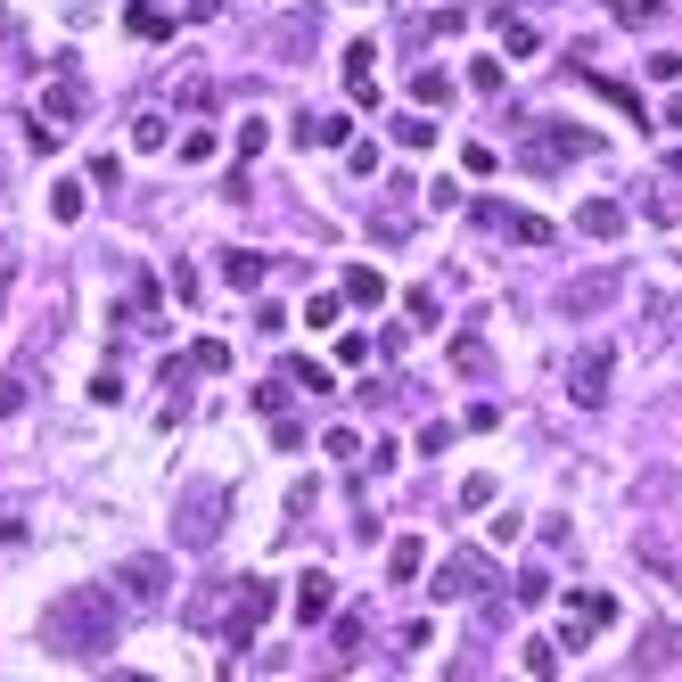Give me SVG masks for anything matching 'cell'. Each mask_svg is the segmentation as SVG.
<instances>
[{
    "label": "cell",
    "instance_id": "1",
    "mask_svg": "<svg viewBox=\"0 0 682 682\" xmlns=\"http://www.w3.org/2000/svg\"><path fill=\"white\" fill-rule=\"evenodd\" d=\"M41 650L50 658H99V650H116V601L99 584H82V592H58L50 609H41Z\"/></svg>",
    "mask_w": 682,
    "mask_h": 682
},
{
    "label": "cell",
    "instance_id": "2",
    "mask_svg": "<svg viewBox=\"0 0 682 682\" xmlns=\"http://www.w3.org/2000/svg\"><path fill=\"white\" fill-rule=\"evenodd\" d=\"M222 519H231V493H222V485H190V493H181V510H173V543L181 551H214Z\"/></svg>",
    "mask_w": 682,
    "mask_h": 682
},
{
    "label": "cell",
    "instance_id": "3",
    "mask_svg": "<svg viewBox=\"0 0 682 682\" xmlns=\"http://www.w3.org/2000/svg\"><path fill=\"white\" fill-rule=\"evenodd\" d=\"M272 609H280V592L263 584V575H239V584H231V616H222V642L255 650V633L272 625Z\"/></svg>",
    "mask_w": 682,
    "mask_h": 682
},
{
    "label": "cell",
    "instance_id": "4",
    "mask_svg": "<svg viewBox=\"0 0 682 682\" xmlns=\"http://www.w3.org/2000/svg\"><path fill=\"white\" fill-rule=\"evenodd\" d=\"M609 387H616V345H609V338L575 345V354H568V403L601 411V403H609Z\"/></svg>",
    "mask_w": 682,
    "mask_h": 682
},
{
    "label": "cell",
    "instance_id": "5",
    "mask_svg": "<svg viewBox=\"0 0 682 682\" xmlns=\"http://www.w3.org/2000/svg\"><path fill=\"white\" fill-rule=\"evenodd\" d=\"M616 297H625V263H592V272H575L560 288V321H592V313H609Z\"/></svg>",
    "mask_w": 682,
    "mask_h": 682
},
{
    "label": "cell",
    "instance_id": "6",
    "mask_svg": "<svg viewBox=\"0 0 682 682\" xmlns=\"http://www.w3.org/2000/svg\"><path fill=\"white\" fill-rule=\"evenodd\" d=\"M82 116H91V91H82V74L58 58V74L41 82V123H82Z\"/></svg>",
    "mask_w": 682,
    "mask_h": 682
},
{
    "label": "cell",
    "instance_id": "7",
    "mask_svg": "<svg viewBox=\"0 0 682 682\" xmlns=\"http://www.w3.org/2000/svg\"><path fill=\"white\" fill-rule=\"evenodd\" d=\"M601 625H616V601H609V592H575V609H568V625H560V658H575Z\"/></svg>",
    "mask_w": 682,
    "mask_h": 682
},
{
    "label": "cell",
    "instance_id": "8",
    "mask_svg": "<svg viewBox=\"0 0 682 682\" xmlns=\"http://www.w3.org/2000/svg\"><path fill=\"white\" fill-rule=\"evenodd\" d=\"M485 568H493L485 551H452V560L437 568V584H428V601H469V592L485 584Z\"/></svg>",
    "mask_w": 682,
    "mask_h": 682
},
{
    "label": "cell",
    "instance_id": "9",
    "mask_svg": "<svg viewBox=\"0 0 682 682\" xmlns=\"http://www.w3.org/2000/svg\"><path fill=\"white\" fill-rule=\"evenodd\" d=\"M478 222H485V231H510L519 247H551V239H560L543 214H519V205H493V198H478Z\"/></svg>",
    "mask_w": 682,
    "mask_h": 682
},
{
    "label": "cell",
    "instance_id": "10",
    "mask_svg": "<svg viewBox=\"0 0 682 682\" xmlns=\"http://www.w3.org/2000/svg\"><path fill=\"white\" fill-rule=\"evenodd\" d=\"M116 584L140 592V601H164V592H173V568H164V551H132V560L116 568Z\"/></svg>",
    "mask_w": 682,
    "mask_h": 682
},
{
    "label": "cell",
    "instance_id": "11",
    "mask_svg": "<svg viewBox=\"0 0 682 682\" xmlns=\"http://www.w3.org/2000/svg\"><path fill=\"white\" fill-rule=\"evenodd\" d=\"M575 231L584 239H625V198H584L575 205Z\"/></svg>",
    "mask_w": 682,
    "mask_h": 682
},
{
    "label": "cell",
    "instance_id": "12",
    "mask_svg": "<svg viewBox=\"0 0 682 682\" xmlns=\"http://www.w3.org/2000/svg\"><path fill=\"white\" fill-rule=\"evenodd\" d=\"M329 609H338V584H329L321 568H304V575H297V625H321Z\"/></svg>",
    "mask_w": 682,
    "mask_h": 682
},
{
    "label": "cell",
    "instance_id": "13",
    "mask_svg": "<svg viewBox=\"0 0 682 682\" xmlns=\"http://www.w3.org/2000/svg\"><path fill=\"white\" fill-rule=\"evenodd\" d=\"M592 149H601L592 132H568V123H560V140H534V149H526V164H534V173H551L560 157H592Z\"/></svg>",
    "mask_w": 682,
    "mask_h": 682
},
{
    "label": "cell",
    "instance_id": "14",
    "mask_svg": "<svg viewBox=\"0 0 682 682\" xmlns=\"http://www.w3.org/2000/svg\"><path fill=\"white\" fill-rule=\"evenodd\" d=\"M263 272H272V255H255V247H231V255H222V280H231L239 297H255Z\"/></svg>",
    "mask_w": 682,
    "mask_h": 682
},
{
    "label": "cell",
    "instance_id": "15",
    "mask_svg": "<svg viewBox=\"0 0 682 682\" xmlns=\"http://www.w3.org/2000/svg\"><path fill=\"white\" fill-rule=\"evenodd\" d=\"M345 91H354V108H379V82H370V41L345 50Z\"/></svg>",
    "mask_w": 682,
    "mask_h": 682
},
{
    "label": "cell",
    "instance_id": "16",
    "mask_svg": "<svg viewBox=\"0 0 682 682\" xmlns=\"http://www.w3.org/2000/svg\"><path fill=\"white\" fill-rule=\"evenodd\" d=\"M123 26H132L140 41H173V17H164L157 0H132V9H123Z\"/></svg>",
    "mask_w": 682,
    "mask_h": 682
},
{
    "label": "cell",
    "instance_id": "17",
    "mask_svg": "<svg viewBox=\"0 0 682 682\" xmlns=\"http://www.w3.org/2000/svg\"><path fill=\"white\" fill-rule=\"evenodd\" d=\"M420 568H428V543H420V534H403V543L387 551V575H395V584H411Z\"/></svg>",
    "mask_w": 682,
    "mask_h": 682
},
{
    "label": "cell",
    "instance_id": "18",
    "mask_svg": "<svg viewBox=\"0 0 682 682\" xmlns=\"http://www.w3.org/2000/svg\"><path fill=\"white\" fill-rule=\"evenodd\" d=\"M345 297H354V304H387V272L354 263V272H345Z\"/></svg>",
    "mask_w": 682,
    "mask_h": 682
},
{
    "label": "cell",
    "instance_id": "19",
    "mask_svg": "<svg viewBox=\"0 0 682 682\" xmlns=\"http://www.w3.org/2000/svg\"><path fill=\"white\" fill-rule=\"evenodd\" d=\"M411 99H420V108H444V99H452V74L420 67V74H411Z\"/></svg>",
    "mask_w": 682,
    "mask_h": 682
},
{
    "label": "cell",
    "instance_id": "20",
    "mask_svg": "<svg viewBox=\"0 0 682 682\" xmlns=\"http://www.w3.org/2000/svg\"><path fill=\"white\" fill-rule=\"evenodd\" d=\"M502 50L510 58H534V50H543V33H534L526 17H502Z\"/></svg>",
    "mask_w": 682,
    "mask_h": 682
},
{
    "label": "cell",
    "instance_id": "21",
    "mask_svg": "<svg viewBox=\"0 0 682 682\" xmlns=\"http://www.w3.org/2000/svg\"><path fill=\"white\" fill-rule=\"evenodd\" d=\"M609 17H616V26H658L666 0H609Z\"/></svg>",
    "mask_w": 682,
    "mask_h": 682
},
{
    "label": "cell",
    "instance_id": "22",
    "mask_svg": "<svg viewBox=\"0 0 682 682\" xmlns=\"http://www.w3.org/2000/svg\"><path fill=\"white\" fill-rule=\"evenodd\" d=\"M50 222H82V181H50Z\"/></svg>",
    "mask_w": 682,
    "mask_h": 682
},
{
    "label": "cell",
    "instance_id": "23",
    "mask_svg": "<svg viewBox=\"0 0 682 682\" xmlns=\"http://www.w3.org/2000/svg\"><path fill=\"white\" fill-rule=\"evenodd\" d=\"M17 411H26V362L0 370V420H17Z\"/></svg>",
    "mask_w": 682,
    "mask_h": 682
},
{
    "label": "cell",
    "instance_id": "24",
    "mask_svg": "<svg viewBox=\"0 0 682 682\" xmlns=\"http://www.w3.org/2000/svg\"><path fill=\"white\" fill-rule=\"evenodd\" d=\"M181 362H190V370H231V345H222V338H198Z\"/></svg>",
    "mask_w": 682,
    "mask_h": 682
},
{
    "label": "cell",
    "instance_id": "25",
    "mask_svg": "<svg viewBox=\"0 0 682 682\" xmlns=\"http://www.w3.org/2000/svg\"><path fill=\"white\" fill-rule=\"evenodd\" d=\"M403 313H411V321H428V329H437V321H444V297H437V288H411V297H403Z\"/></svg>",
    "mask_w": 682,
    "mask_h": 682
},
{
    "label": "cell",
    "instance_id": "26",
    "mask_svg": "<svg viewBox=\"0 0 682 682\" xmlns=\"http://www.w3.org/2000/svg\"><path fill=\"white\" fill-rule=\"evenodd\" d=\"M214 157H222L214 132H181V164H214Z\"/></svg>",
    "mask_w": 682,
    "mask_h": 682
},
{
    "label": "cell",
    "instance_id": "27",
    "mask_svg": "<svg viewBox=\"0 0 682 682\" xmlns=\"http://www.w3.org/2000/svg\"><path fill=\"white\" fill-rule=\"evenodd\" d=\"M519 601H526V609L551 601V568H519Z\"/></svg>",
    "mask_w": 682,
    "mask_h": 682
},
{
    "label": "cell",
    "instance_id": "28",
    "mask_svg": "<svg viewBox=\"0 0 682 682\" xmlns=\"http://www.w3.org/2000/svg\"><path fill=\"white\" fill-rule=\"evenodd\" d=\"M345 132H354V123H345V116H321V123H304V140H313V149H338Z\"/></svg>",
    "mask_w": 682,
    "mask_h": 682
},
{
    "label": "cell",
    "instance_id": "29",
    "mask_svg": "<svg viewBox=\"0 0 682 682\" xmlns=\"http://www.w3.org/2000/svg\"><path fill=\"white\" fill-rule=\"evenodd\" d=\"M263 140H272V123L247 116V123H239V164H247V157H263Z\"/></svg>",
    "mask_w": 682,
    "mask_h": 682
},
{
    "label": "cell",
    "instance_id": "30",
    "mask_svg": "<svg viewBox=\"0 0 682 682\" xmlns=\"http://www.w3.org/2000/svg\"><path fill=\"white\" fill-rule=\"evenodd\" d=\"M452 370H469V379H478V370H485V338H452Z\"/></svg>",
    "mask_w": 682,
    "mask_h": 682
},
{
    "label": "cell",
    "instance_id": "31",
    "mask_svg": "<svg viewBox=\"0 0 682 682\" xmlns=\"http://www.w3.org/2000/svg\"><path fill=\"white\" fill-rule=\"evenodd\" d=\"M17 543H26V502L0 510V551H17Z\"/></svg>",
    "mask_w": 682,
    "mask_h": 682
},
{
    "label": "cell",
    "instance_id": "32",
    "mask_svg": "<svg viewBox=\"0 0 682 682\" xmlns=\"http://www.w3.org/2000/svg\"><path fill=\"white\" fill-rule=\"evenodd\" d=\"M395 140H403V149H428L437 132H428V116H395Z\"/></svg>",
    "mask_w": 682,
    "mask_h": 682
},
{
    "label": "cell",
    "instance_id": "33",
    "mask_svg": "<svg viewBox=\"0 0 682 682\" xmlns=\"http://www.w3.org/2000/svg\"><path fill=\"white\" fill-rule=\"evenodd\" d=\"M132 149H164V116H140L132 123Z\"/></svg>",
    "mask_w": 682,
    "mask_h": 682
},
{
    "label": "cell",
    "instance_id": "34",
    "mask_svg": "<svg viewBox=\"0 0 682 682\" xmlns=\"http://www.w3.org/2000/svg\"><path fill=\"white\" fill-rule=\"evenodd\" d=\"M526 666L534 674H560V642H526Z\"/></svg>",
    "mask_w": 682,
    "mask_h": 682
},
{
    "label": "cell",
    "instance_id": "35",
    "mask_svg": "<svg viewBox=\"0 0 682 682\" xmlns=\"http://www.w3.org/2000/svg\"><path fill=\"white\" fill-rule=\"evenodd\" d=\"M26 149H33V157H58V123H41V116H33V132H26Z\"/></svg>",
    "mask_w": 682,
    "mask_h": 682
},
{
    "label": "cell",
    "instance_id": "36",
    "mask_svg": "<svg viewBox=\"0 0 682 682\" xmlns=\"http://www.w3.org/2000/svg\"><path fill=\"white\" fill-rule=\"evenodd\" d=\"M272 444H280V452H297V444H304V428L288 420V411H272Z\"/></svg>",
    "mask_w": 682,
    "mask_h": 682
},
{
    "label": "cell",
    "instance_id": "37",
    "mask_svg": "<svg viewBox=\"0 0 682 682\" xmlns=\"http://www.w3.org/2000/svg\"><path fill=\"white\" fill-rule=\"evenodd\" d=\"M493 502V478H461V510H485Z\"/></svg>",
    "mask_w": 682,
    "mask_h": 682
},
{
    "label": "cell",
    "instance_id": "38",
    "mask_svg": "<svg viewBox=\"0 0 682 682\" xmlns=\"http://www.w3.org/2000/svg\"><path fill=\"white\" fill-rule=\"evenodd\" d=\"M666 123H674V132H682V91H674V99H666Z\"/></svg>",
    "mask_w": 682,
    "mask_h": 682
},
{
    "label": "cell",
    "instance_id": "39",
    "mask_svg": "<svg viewBox=\"0 0 682 682\" xmlns=\"http://www.w3.org/2000/svg\"><path fill=\"white\" fill-rule=\"evenodd\" d=\"M108 682H157V674H108Z\"/></svg>",
    "mask_w": 682,
    "mask_h": 682
},
{
    "label": "cell",
    "instance_id": "40",
    "mask_svg": "<svg viewBox=\"0 0 682 682\" xmlns=\"http://www.w3.org/2000/svg\"><path fill=\"white\" fill-rule=\"evenodd\" d=\"M0 190H9V164H0Z\"/></svg>",
    "mask_w": 682,
    "mask_h": 682
},
{
    "label": "cell",
    "instance_id": "41",
    "mask_svg": "<svg viewBox=\"0 0 682 682\" xmlns=\"http://www.w3.org/2000/svg\"><path fill=\"white\" fill-rule=\"evenodd\" d=\"M674 173H682V149H674Z\"/></svg>",
    "mask_w": 682,
    "mask_h": 682
}]
</instances>
